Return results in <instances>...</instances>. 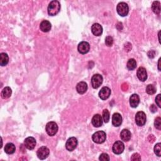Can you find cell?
<instances>
[{"label":"cell","mask_w":161,"mask_h":161,"mask_svg":"<svg viewBox=\"0 0 161 161\" xmlns=\"http://www.w3.org/2000/svg\"><path fill=\"white\" fill-rule=\"evenodd\" d=\"M61 10V4L58 1L54 0L51 2L48 6V14L50 16H55Z\"/></svg>","instance_id":"1"},{"label":"cell","mask_w":161,"mask_h":161,"mask_svg":"<svg viewBox=\"0 0 161 161\" xmlns=\"http://www.w3.org/2000/svg\"><path fill=\"white\" fill-rule=\"evenodd\" d=\"M92 139L94 142L101 144L105 142L106 139V133L103 131H98L95 132L93 136Z\"/></svg>","instance_id":"2"},{"label":"cell","mask_w":161,"mask_h":161,"mask_svg":"<svg viewBox=\"0 0 161 161\" xmlns=\"http://www.w3.org/2000/svg\"><path fill=\"white\" fill-rule=\"evenodd\" d=\"M116 11L121 17H126L129 11L128 6L125 2H121L117 5Z\"/></svg>","instance_id":"3"},{"label":"cell","mask_w":161,"mask_h":161,"mask_svg":"<svg viewBox=\"0 0 161 161\" xmlns=\"http://www.w3.org/2000/svg\"><path fill=\"white\" fill-rule=\"evenodd\" d=\"M58 128L57 126V124L55 122H49L46 125V130L47 134L49 136H54L57 134Z\"/></svg>","instance_id":"4"},{"label":"cell","mask_w":161,"mask_h":161,"mask_svg":"<svg viewBox=\"0 0 161 161\" xmlns=\"http://www.w3.org/2000/svg\"><path fill=\"white\" fill-rule=\"evenodd\" d=\"M147 120L146 115L143 112H138L135 115V123L139 127L144 126Z\"/></svg>","instance_id":"5"},{"label":"cell","mask_w":161,"mask_h":161,"mask_svg":"<svg viewBox=\"0 0 161 161\" xmlns=\"http://www.w3.org/2000/svg\"><path fill=\"white\" fill-rule=\"evenodd\" d=\"M103 78L99 74H94L91 78V84L93 88L97 89L103 83Z\"/></svg>","instance_id":"6"},{"label":"cell","mask_w":161,"mask_h":161,"mask_svg":"<svg viewBox=\"0 0 161 161\" xmlns=\"http://www.w3.org/2000/svg\"><path fill=\"white\" fill-rule=\"evenodd\" d=\"M78 142L77 138L75 137H71L69 138L65 144V148L70 152L74 150L77 146Z\"/></svg>","instance_id":"7"},{"label":"cell","mask_w":161,"mask_h":161,"mask_svg":"<svg viewBox=\"0 0 161 161\" xmlns=\"http://www.w3.org/2000/svg\"><path fill=\"white\" fill-rule=\"evenodd\" d=\"M50 153L49 149L46 147V146H42L40 148H39L36 152V155L39 159L44 160L48 157Z\"/></svg>","instance_id":"8"},{"label":"cell","mask_w":161,"mask_h":161,"mask_svg":"<svg viewBox=\"0 0 161 161\" xmlns=\"http://www.w3.org/2000/svg\"><path fill=\"white\" fill-rule=\"evenodd\" d=\"M124 149H125V145L122 141H116L113 145V152L115 154L119 155L123 153Z\"/></svg>","instance_id":"9"},{"label":"cell","mask_w":161,"mask_h":161,"mask_svg":"<svg viewBox=\"0 0 161 161\" xmlns=\"http://www.w3.org/2000/svg\"><path fill=\"white\" fill-rule=\"evenodd\" d=\"M90 43L87 42H81L79 43L77 47V50L81 54H86L90 51Z\"/></svg>","instance_id":"10"},{"label":"cell","mask_w":161,"mask_h":161,"mask_svg":"<svg viewBox=\"0 0 161 161\" xmlns=\"http://www.w3.org/2000/svg\"><path fill=\"white\" fill-rule=\"evenodd\" d=\"M25 147L28 150H33L36 145V140L32 137H27L24 141Z\"/></svg>","instance_id":"11"},{"label":"cell","mask_w":161,"mask_h":161,"mask_svg":"<svg viewBox=\"0 0 161 161\" xmlns=\"http://www.w3.org/2000/svg\"><path fill=\"white\" fill-rule=\"evenodd\" d=\"M111 94V90L108 87H102L99 92V97L103 100L107 99Z\"/></svg>","instance_id":"12"},{"label":"cell","mask_w":161,"mask_h":161,"mask_svg":"<svg viewBox=\"0 0 161 161\" xmlns=\"http://www.w3.org/2000/svg\"><path fill=\"white\" fill-rule=\"evenodd\" d=\"M137 75L138 79L141 80V81L142 82L145 81V80L147 79V71H146V69L144 68H142V67L139 68L137 70Z\"/></svg>","instance_id":"13"},{"label":"cell","mask_w":161,"mask_h":161,"mask_svg":"<svg viewBox=\"0 0 161 161\" xmlns=\"http://www.w3.org/2000/svg\"><path fill=\"white\" fill-rule=\"evenodd\" d=\"M103 118H102V116L99 114L94 115L91 120L93 125L94 127H100L101 126H102V125H103Z\"/></svg>","instance_id":"14"},{"label":"cell","mask_w":161,"mask_h":161,"mask_svg":"<svg viewBox=\"0 0 161 161\" xmlns=\"http://www.w3.org/2000/svg\"><path fill=\"white\" fill-rule=\"evenodd\" d=\"M91 32L95 36H100L103 33V27L99 24H94L91 27Z\"/></svg>","instance_id":"15"},{"label":"cell","mask_w":161,"mask_h":161,"mask_svg":"<svg viewBox=\"0 0 161 161\" xmlns=\"http://www.w3.org/2000/svg\"><path fill=\"white\" fill-rule=\"evenodd\" d=\"M122 123V117L120 113H114L112 117V124L115 127H119Z\"/></svg>","instance_id":"16"},{"label":"cell","mask_w":161,"mask_h":161,"mask_svg":"<svg viewBox=\"0 0 161 161\" xmlns=\"http://www.w3.org/2000/svg\"><path fill=\"white\" fill-rule=\"evenodd\" d=\"M140 103V98L137 94H133L130 98V105L131 107L137 108Z\"/></svg>","instance_id":"17"},{"label":"cell","mask_w":161,"mask_h":161,"mask_svg":"<svg viewBox=\"0 0 161 161\" xmlns=\"http://www.w3.org/2000/svg\"><path fill=\"white\" fill-rule=\"evenodd\" d=\"M51 28H52V25H51L50 21L47 20L42 21L40 25V30H42L43 32H49Z\"/></svg>","instance_id":"18"},{"label":"cell","mask_w":161,"mask_h":161,"mask_svg":"<svg viewBox=\"0 0 161 161\" xmlns=\"http://www.w3.org/2000/svg\"><path fill=\"white\" fill-rule=\"evenodd\" d=\"M76 90L80 94H84L87 90V84L84 82H80L76 86Z\"/></svg>","instance_id":"19"},{"label":"cell","mask_w":161,"mask_h":161,"mask_svg":"<svg viewBox=\"0 0 161 161\" xmlns=\"http://www.w3.org/2000/svg\"><path fill=\"white\" fill-rule=\"evenodd\" d=\"M131 133L127 129H123L120 133V138L124 142H128L131 138Z\"/></svg>","instance_id":"20"},{"label":"cell","mask_w":161,"mask_h":161,"mask_svg":"<svg viewBox=\"0 0 161 161\" xmlns=\"http://www.w3.org/2000/svg\"><path fill=\"white\" fill-rule=\"evenodd\" d=\"M16 150L15 145L12 143L7 144L5 147V151L8 154H13Z\"/></svg>","instance_id":"21"},{"label":"cell","mask_w":161,"mask_h":161,"mask_svg":"<svg viewBox=\"0 0 161 161\" xmlns=\"http://www.w3.org/2000/svg\"><path fill=\"white\" fill-rule=\"evenodd\" d=\"M12 93L11 89L10 87H6L2 90V93H1V96L3 99H7L9 98Z\"/></svg>","instance_id":"22"},{"label":"cell","mask_w":161,"mask_h":161,"mask_svg":"<svg viewBox=\"0 0 161 161\" xmlns=\"http://www.w3.org/2000/svg\"><path fill=\"white\" fill-rule=\"evenodd\" d=\"M9 62V57L6 53H1L0 54V65L2 66H5Z\"/></svg>","instance_id":"23"},{"label":"cell","mask_w":161,"mask_h":161,"mask_svg":"<svg viewBox=\"0 0 161 161\" xmlns=\"http://www.w3.org/2000/svg\"><path fill=\"white\" fill-rule=\"evenodd\" d=\"M152 9L154 13L159 14L160 13V3L157 1L153 2L152 5Z\"/></svg>","instance_id":"24"},{"label":"cell","mask_w":161,"mask_h":161,"mask_svg":"<svg viewBox=\"0 0 161 161\" xmlns=\"http://www.w3.org/2000/svg\"><path fill=\"white\" fill-rule=\"evenodd\" d=\"M127 67L128 69L130 71L134 70L137 67L136 61L135 59H134V58H130V59H129L128 62H127Z\"/></svg>","instance_id":"25"},{"label":"cell","mask_w":161,"mask_h":161,"mask_svg":"<svg viewBox=\"0 0 161 161\" xmlns=\"http://www.w3.org/2000/svg\"><path fill=\"white\" fill-rule=\"evenodd\" d=\"M146 92H147V93L150 95L155 94L156 93V87L152 84L148 85L147 87H146Z\"/></svg>","instance_id":"26"},{"label":"cell","mask_w":161,"mask_h":161,"mask_svg":"<svg viewBox=\"0 0 161 161\" xmlns=\"http://www.w3.org/2000/svg\"><path fill=\"white\" fill-rule=\"evenodd\" d=\"M109 118H110V116H109V113L108 112V109H104L103 112V121L105 123H108L109 120Z\"/></svg>","instance_id":"27"},{"label":"cell","mask_w":161,"mask_h":161,"mask_svg":"<svg viewBox=\"0 0 161 161\" xmlns=\"http://www.w3.org/2000/svg\"><path fill=\"white\" fill-rule=\"evenodd\" d=\"M105 44L108 47H112L113 44V39L111 36H108L105 39Z\"/></svg>","instance_id":"28"},{"label":"cell","mask_w":161,"mask_h":161,"mask_svg":"<svg viewBox=\"0 0 161 161\" xmlns=\"http://www.w3.org/2000/svg\"><path fill=\"white\" fill-rule=\"evenodd\" d=\"M160 147H161L160 143L157 144L154 147V152L158 157H160V156H161V154H160V153H161Z\"/></svg>","instance_id":"29"},{"label":"cell","mask_w":161,"mask_h":161,"mask_svg":"<svg viewBox=\"0 0 161 161\" xmlns=\"http://www.w3.org/2000/svg\"><path fill=\"white\" fill-rule=\"evenodd\" d=\"M154 125L157 129L158 130L161 129V119L160 117H157V118L155 120Z\"/></svg>","instance_id":"30"},{"label":"cell","mask_w":161,"mask_h":161,"mask_svg":"<svg viewBox=\"0 0 161 161\" xmlns=\"http://www.w3.org/2000/svg\"><path fill=\"white\" fill-rule=\"evenodd\" d=\"M99 159L101 161H109V157L107 154V153H101V154L100 155Z\"/></svg>","instance_id":"31"},{"label":"cell","mask_w":161,"mask_h":161,"mask_svg":"<svg viewBox=\"0 0 161 161\" xmlns=\"http://www.w3.org/2000/svg\"><path fill=\"white\" fill-rule=\"evenodd\" d=\"M131 160H141V157L137 153H135L134 154L131 156Z\"/></svg>","instance_id":"32"},{"label":"cell","mask_w":161,"mask_h":161,"mask_svg":"<svg viewBox=\"0 0 161 161\" xmlns=\"http://www.w3.org/2000/svg\"><path fill=\"white\" fill-rule=\"evenodd\" d=\"M160 96H161V95L159 94H158L157 95V97L156 98V104L157 105V106L159 107V108H160L161 107V104H160V102H161V99H160Z\"/></svg>","instance_id":"33"},{"label":"cell","mask_w":161,"mask_h":161,"mask_svg":"<svg viewBox=\"0 0 161 161\" xmlns=\"http://www.w3.org/2000/svg\"><path fill=\"white\" fill-rule=\"evenodd\" d=\"M155 54H156V52H155L154 50H151V51H149V52H148V55L150 58L154 57Z\"/></svg>","instance_id":"34"},{"label":"cell","mask_w":161,"mask_h":161,"mask_svg":"<svg viewBox=\"0 0 161 161\" xmlns=\"http://www.w3.org/2000/svg\"><path fill=\"white\" fill-rule=\"evenodd\" d=\"M150 111H151L152 113H155V112H156L157 110V108L156 106H155L154 105H152V106H150Z\"/></svg>","instance_id":"35"},{"label":"cell","mask_w":161,"mask_h":161,"mask_svg":"<svg viewBox=\"0 0 161 161\" xmlns=\"http://www.w3.org/2000/svg\"><path fill=\"white\" fill-rule=\"evenodd\" d=\"M160 58L159 59V62H158V68H159V70L160 71Z\"/></svg>","instance_id":"36"}]
</instances>
